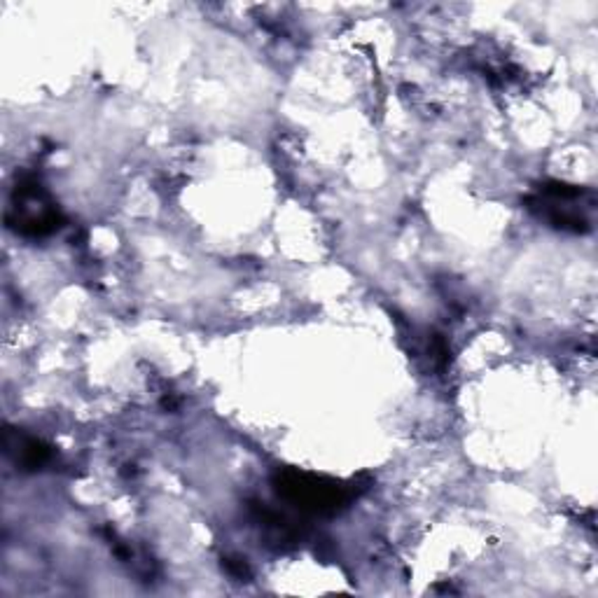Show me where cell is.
Here are the masks:
<instances>
[{
  "instance_id": "6da1fadb",
  "label": "cell",
  "mask_w": 598,
  "mask_h": 598,
  "mask_svg": "<svg viewBox=\"0 0 598 598\" xmlns=\"http://www.w3.org/2000/svg\"><path fill=\"white\" fill-rule=\"evenodd\" d=\"M279 491L287 500L297 503V507H306V510L313 512H335L339 505L349 500L343 486H336L332 481L297 473L283 474L279 481Z\"/></svg>"
},
{
  "instance_id": "7a4b0ae2",
  "label": "cell",
  "mask_w": 598,
  "mask_h": 598,
  "mask_svg": "<svg viewBox=\"0 0 598 598\" xmlns=\"http://www.w3.org/2000/svg\"><path fill=\"white\" fill-rule=\"evenodd\" d=\"M224 568H227V573L234 575V578H238V579L248 578L250 575L246 561H241V559H224Z\"/></svg>"
}]
</instances>
